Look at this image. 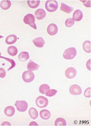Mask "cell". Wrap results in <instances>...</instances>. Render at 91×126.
<instances>
[{
	"mask_svg": "<svg viewBox=\"0 0 91 126\" xmlns=\"http://www.w3.org/2000/svg\"><path fill=\"white\" fill-rule=\"evenodd\" d=\"M83 48L85 52L91 53V41H89V40H87V41L84 42Z\"/></svg>",
	"mask_w": 91,
	"mask_h": 126,
	"instance_id": "603a6c76",
	"label": "cell"
},
{
	"mask_svg": "<svg viewBox=\"0 0 91 126\" xmlns=\"http://www.w3.org/2000/svg\"><path fill=\"white\" fill-rule=\"evenodd\" d=\"M45 8L49 12H54L58 8V3L55 0L47 1L45 3Z\"/></svg>",
	"mask_w": 91,
	"mask_h": 126,
	"instance_id": "3957f363",
	"label": "cell"
},
{
	"mask_svg": "<svg viewBox=\"0 0 91 126\" xmlns=\"http://www.w3.org/2000/svg\"><path fill=\"white\" fill-rule=\"evenodd\" d=\"M83 17V13L81 10H76L73 14L72 19L75 21H80L82 20Z\"/></svg>",
	"mask_w": 91,
	"mask_h": 126,
	"instance_id": "7c38bea8",
	"label": "cell"
},
{
	"mask_svg": "<svg viewBox=\"0 0 91 126\" xmlns=\"http://www.w3.org/2000/svg\"><path fill=\"white\" fill-rule=\"evenodd\" d=\"M40 2H41V1L39 0H35V1H34V0H32V1L29 0V1H27L28 5H29L30 8L32 9L38 8L40 4Z\"/></svg>",
	"mask_w": 91,
	"mask_h": 126,
	"instance_id": "d6986e66",
	"label": "cell"
},
{
	"mask_svg": "<svg viewBox=\"0 0 91 126\" xmlns=\"http://www.w3.org/2000/svg\"><path fill=\"white\" fill-rule=\"evenodd\" d=\"M77 73L76 70L73 67H69L66 70L65 75L68 79H73L76 76Z\"/></svg>",
	"mask_w": 91,
	"mask_h": 126,
	"instance_id": "9c48e42d",
	"label": "cell"
},
{
	"mask_svg": "<svg viewBox=\"0 0 91 126\" xmlns=\"http://www.w3.org/2000/svg\"><path fill=\"white\" fill-rule=\"evenodd\" d=\"M8 53L11 56H15L18 53V49L14 46H10L8 48Z\"/></svg>",
	"mask_w": 91,
	"mask_h": 126,
	"instance_id": "44dd1931",
	"label": "cell"
},
{
	"mask_svg": "<svg viewBox=\"0 0 91 126\" xmlns=\"http://www.w3.org/2000/svg\"><path fill=\"white\" fill-rule=\"evenodd\" d=\"M36 105L39 108H45L48 106V100L46 97L44 96H39L36 99Z\"/></svg>",
	"mask_w": 91,
	"mask_h": 126,
	"instance_id": "5b68a950",
	"label": "cell"
},
{
	"mask_svg": "<svg viewBox=\"0 0 91 126\" xmlns=\"http://www.w3.org/2000/svg\"><path fill=\"white\" fill-rule=\"evenodd\" d=\"M6 76V71L2 68H0V78L3 79Z\"/></svg>",
	"mask_w": 91,
	"mask_h": 126,
	"instance_id": "f1b7e54d",
	"label": "cell"
},
{
	"mask_svg": "<svg viewBox=\"0 0 91 126\" xmlns=\"http://www.w3.org/2000/svg\"><path fill=\"white\" fill-rule=\"evenodd\" d=\"M29 113L30 116L33 119H36L38 117V112L35 108H30L29 111Z\"/></svg>",
	"mask_w": 91,
	"mask_h": 126,
	"instance_id": "7402d4cb",
	"label": "cell"
},
{
	"mask_svg": "<svg viewBox=\"0 0 91 126\" xmlns=\"http://www.w3.org/2000/svg\"><path fill=\"white\" fill-rule=\"evenodd\" d=\"M55 125L57 126H66L67 125V122L66 120L62 118H59L56 119Z\"/></svg>",
	"mask_w": 91,
	"mask_h": 126,
	"instance_id": "cb8c5ba5",
	"label": "cell"
},
{
	"mask_svg": "<svg viewBox=\"0 0 91 126\" xmlns=\"http://www.w3.org/2000/svg\"><path fill=\"white\" fill-rule=\"evenodd\" d=\"M47 32L50 36H55L58 32L57 26L55 24H51L48 26L47 28Z\"/></svg>",
	"mask_w": 91,
	"mask_h": 126,
	"instance_id": "ba28073f",
	"label": "cell"
},
{
	"mask_svg": "<svg viewBox=\"0 0 91 126\" xmlns=\"http://www.w3.org/2000/svg\"><path fill=\"white\" fill-rule=\"evenodd\" d=\"M81 2L83 3V5H84L85 7L87 8H90L91 7V1H81Z\"/></svg>",
	"mask_w": 91,
	"mask_h": 126,
	"instance_id": "4dcf8cb0",
	"label": "cell"
},
{
	"mask_svg": "<svg viewBox=\"0 0 91 126\" xmlns=\"http://www.w3.org/2000/svg\"><path fill=\"white\" fill-rule=\"evenodd\" d=\"M40 66L36 63L33 62L32 60H30L27 65V68L28 70L31 71H34L39 69Z\"/></svg>",
	"mask_w": 91,
	"mask_h": 126,
	"instance_id": "4fadbf2b",
	"label": "cell"
},
{
	"mask_svg": "<svg viewBox=\"0 0 91 126\" xmlns=\"http://www.w3.org/2000/svg\"><path fill=\"white\" fill-rule=\"evenodd\" d=\"M0 59H4V60H6V61H8V62H9L10 63V64H11V66H10V67L8 69V71H9L10 70H11V69H13L14 67H15V63L14 61V60H13V59L7 58V57L1 56H0Z\"/></svg>",
	"mask_w": 91,
	"mask_h": 126,
	"instance_id": "484cf974",
	"label": "cell"
},
{
	"mask_svg": "<svg viewBox=\"0 0 91 126\" xmlns=\"http://www.w3.org/2000/svg\"><path fill=\"white\" fill-rule=\"evenodd\" d=\"M29 126H38V125L37 123H36V122H31L30 123Z\"/></svg>",
	"mask_w": 91,
	"mask_h": 126,
	"instance_id": "836d02e7",
	"label": "cell"
},
{
	"mask_svg": "<svg viewBox=\"0 0 91 126\" xmlns=\"http://www.w3.org/2000/svg\"><path fill=\"white\" fill-rule=\"evenodd\" d=\"M76 54L77 52L76 49L73 47H72V48L67 49L64 52L63 56L64 59H66V60H72V59L75 58L76 56Z\"/></svg>",
	"mask_w": 91,
	"mask_h": 126,
	"instance_id": "7a4b0ae2",
	"label": "cell"
},
{
	"mask_svg": "<svg viewBox=\"0 0 91 126\" xmlns=\"http://www.w3.org/2000/svg\"><path fill=\"white\" fill-rule=\"evenodd\" d=\"M30 56L27 52H22L18 55V59L21 62H25L29 59Z\"/></svg>",
	"mask_w": 91,
	"mask_h": 126,
	"instance_id": "ffe728a7",
	"label": "cell"
},
{
	"mask_svg": "<svg viewBox=\"0 0 91 126\" xmlns=\"http://www.w3.org/2000/svg\"><path fill=\"white\" fill-rule=\"evenodd\" d=\"M75 24V21L73 20L72 18H69L67 19L65 21V25L67 27L70 28Z\"/></svg>",
	"mask_w": 91,
	"mask_h": 126,
	"instance_id": "4316f807",
	"label": "cell"
},
{
	"mask_svg": "<svg viewBox=\"0 0 91 126\" xmlns=\"http://www.w3.org/2000/svg\"><path fill=\"white\" fill-rule=\"evenodd\" d=\"M1 126H11V124L8 122H3V123H2Z\"/></svg>",
	"mask_w": 91,
	"mask_h": 126,
	"instance_id": "d6a6232c",
	"label": "cell"
},
{
	"mask_svg": "<svg viewBox=\"0 0 91 126\" xmlns=\"http://www.w3.org/2000/svg\"><path fill=\"white\" fill-rule=\"evenodd\" d=\"M4 113L7 116H13L15 113V108L13 106L6 107L4 110Z\"/></svg>",
	"mask_w": 91,
	"mask_h": 126,
	"instance_id": "9a60e30c",
	"label": "cell"
},
{
	"mask_svg": "<svg viewBox=\"0 0 91 126\" xmlns=\"http://www.w3.org/2000/svg\"><path fill=\"white\" fill-rule=\"evenodd\" d=\"M91 60H89L88 62H87V64H86V66H87V69H88L89 71H91Z\"/></svg>",
	"mask_w": 91,
	"mask_h": 126,
	"instance_id": "1f68e13d",
	"label": "cell"
},
{
	"mask_svg": "<svg viewBox=\"0 0 91 126\" xmlns=\"http://www.w3.org/2000/svg\"><path fill=\"white\" fill-rule=\"evenodd\" d=\"M15 106L20 112H25L28 108V104L25 101L17 100L15 101Z\"/></svg>",
	"mask_w": 91,
	"mask_h": 126,
	"instance_id": "8992f818",
	"label": "cell"
},
{
	"mask_svg": "<svg viewBox=\"0 0 91 126\" xmlns=\"http://www.w3.org/2000/svg\"><path fill=\"white\" fill-rule=\"evenodd\" d=\"M34 73L31 71H26L22 74V79L26 83H30L34 80Z\"/></svg>",
	"mask_w": 91,
	"mask_h": 126,
	"instance_id": "277c9868",
	"label": "cell"
},
{
	"mask_svg": "<svg viewBox=\"0 0 91 126\" xmlns=\"http://www.w3.org/2000/svg\"><path fill=\"white\" fill-rule=\"evenodd\" d=\"M40 116L43 120H48L51 117L50 112L47 110H41L39 113Z\"/></svg>",
	"mask_w": 91,
	"mask_h": 126,
	"instance_id": "e0dca14e",
	"label": "cell"
},
{
	"mask_svg": "<svg viewBox=\"0 0 91 126\" xmlns=\"http://www.w3.org/2000/svg\"><path fill=\"white\" fill-rule=\"evenodd\" d=\"M11 2L10 1H6V0H5V1H2L1 3H0V7L3 10H8L9 9L10 7H11Z\"/></svg>",
	"mask_w": 91,
	"mask_h": 126,
	"instance_id": "ac0fdd59",
	"label": "cell"
},
{
	"mask_svg": "<svg viewBox=\"0 0 91 126\" xmlns=\"http://www.w3.org/2000/svg\"><path fill=\"white\" fill-rule=\"evenodd\" d=\"M84 96L86 97H91V88L89 87L86 89L84 92Z\"/></svg>",
	"mask_w": 91,
	"mask_h": 126,
	"instance_id": "f546056e",
	"label": "cell"
},
{
	"mask_svg": "<svg viewBox=\"0 0 91 126\" xmlns=\"http://www.w3.org/2000/svg\"><path fill=\"white\" fill-rule=\"evenodd\" d=\"M50 90V86L48 85L43 84L39 87V92L42 94H46V93Z\"/></svg>",
	"mask_w": 91,
	"mask_h": 126,
	"instance_id": "d4e9b609",
	"label": "cell"
},
{
	"mask_svg": "<svg viewBox=\"0 0 91 126\" xmlns=\"http://www.w3.org/2000/svg\"><path fill=\"white\" fill-rule=\"evenodd\" d=\"M3 36H1V35H0V38H3Z\"/></svg>",
	"mask_w": 91,
	"mask_h": 126,
	"instance_id": "e575fe53",
	"label": "cell"
},
{
	"mask_svg": "<svg viewBox=\"0 0 91 126\" xmlns=\"http://www.w3.org/2000/svg\"><path fill=\"white\" fill-rule=\"evenodd\" d=\"M60 10H62V12H65V13H66L69 14L73 11V8H72V7L68 6V5H66V3L62 2V3H61Z\"/></svg>",
	"mask_w": 91,
	"mask_h": 126,
	"instance_id": "2e32d148",
	"label": "cell"
},
{
	"mask_svg": "<svg viewBox=\"0 0 91 126\" xmlns=\"http://www.w3.org/2000/svg\"><path fill=\"white\" fill-rule=\"evenodd\" d=\"M35 46L38 48H43L45 44V41L42 37H38L33 40Z\"/></svg>",
	"mask_w": 91,
	"mask_h": 126,
	"instance_id": "8fae6325",
	"label": "cell"
},
{
	"mask_svg": "<svg viewBox=\"0 0 91 126\" xmlns=\"http://www.w3.org/2000/svg\"><path fill=\"white\" fill-rule=\"evenodd\" d=\"M57 90H54V89H50L46 93V95L48 96V97H52L55 95L57 94Z\"/></svg>",
	"mask_w": 91,
	"mask_h": 126,
	"instance_id": "83f0119b",
	"label": "cell"
},
{
	"mask_svg": "<svg viewBox=\"0 0 91 126\" xmlns=\"http://www.w3.org/2000/svg\"><path fill=\"white\" fill-rule=\"evenodd\" d=\"M23 22L24 24L29 25L30 27L36 30L37 28L35 24V18L32 14H27L23 18Z\"/></svg>",
	"mask_w": 91,
	"mask_h": 126,
	"instance_id": "6da1fadb",
	"label": "cell"
},
{
	"mask_svg": "<svg viewBox=\"0 0 91 126\" xmlns=\"http://www.w3.org/2000/svg\"><path fill=\"white\" fill-rule=\"evenodd\" d=\"M46 16V13L43 9H38L35 12V18L38 20H42L44 19Z\"/></svg>",
	"mask_w": 91,
	"mask_h": 126,
	"instance_id": "30bf717a",
	"label": "cell"
},
{
	"mask_svg": "<svg viewBox=\"0 0 91 126\" xmlns=\"http://www.w3.org/2000/svg\"><path fill=\"white\" fill-rule=\"evenodd\" d=\"M1 56V52H0V56Z\"/></svg>",
	"mask_w": 91,
	"mask_h": 126,
	"instance_id": "d590c367",
	"label": "cell"
},
{
	"mask_svg": "<svg viewBox=\"0 0 91 126\" xmlns=\"http://www.w3.org/2000/svg\"><path fill=\"white\" fill-rule=\"evenodd\" d=\"M69 92L72 95H79L81 94L82 90L81 87L79 85L73 84L70 87Z\"/></svg>",
	"mask_w": 91,
	"mask_h": 126,
	"instance_id": "52a82bcc",
	"label": "cell"
},
{
	"mask_svg": "<svg viewBox=\"0 0 91 126\" xmlns=\"http://www.w3.org/2000/svg\"><path fill=\"white\" fill-rule=\"evenodd\" d=\"M17 41V37L14 34H11L8 36L6 38L5 42L8 45H12L13 44L16 43Z\"/></svg>",
	"mask_w": 91,
	"mask_h": 126,
	"instance_id": "5bb4252c",
	"label": "cell"
}]
</instances>
